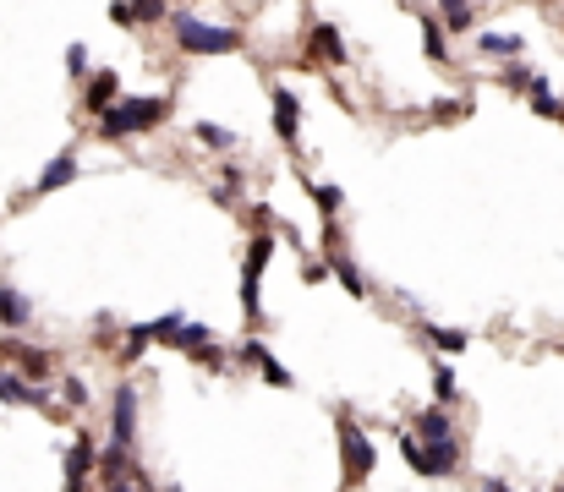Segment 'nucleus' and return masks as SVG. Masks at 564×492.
I'll return each instance as SVG.
<instances>
[{
	"instance_id": "7c9ffc66",
	"label": "nucleus",
	"mask_w": 564,
	"mask_h": 492,
	"mask_svg": "<svg viewBox=\"0 0 564 492\" xmlns=\"http://www.w3.org/2000/svg\"><path fill=\"white\" fill-rule=\"evenodd\" d=\"M559 115H564V105H559Z\"/></svg>"
},
{
	"instance_id": "a878e982",
	"label": "nucleus",
	"mask_w": 564,
	"mask_h": 492,
	"mask_svg": "<svg viewBox=\"0 0 564 492\" xmlns=\"http://www.w3.org/2000/svg\"><path fill=\"white\" fill-rule=\"evenodd\" d=\"M444 17H450V27H472V6H450Z\"/></svg>"
},
{
	"instance_id": "f03ea898",
	"label": "nucleus",
	"mask_w": 564,
	"mask_h": 492,
	"mask_svg": "<svg viewBox=\"0 0 564 492\" xmlns=\"http://www.w3.org/2000/svg\"><path fill=\"white\" fill-rule=\"evenodd\" d=\"M176 33H181V50H192V55H231L241 44L231 27H208V22L186 17V12H176Z\"/></svg>"
},
{
	"instance_id": "393cba45",
	"label": "nucleus",
	"mask_w": 564,
	"mask_h": 492,
	"mask_svg": "<svg viewBox=\"0 0 564 492\" xmlns=\"http://www.w3.org/2000/svg\"><path fill=\"white\" fill-rule=\"evenodd\" d=\"M263 378H269V383H279V388H286V383H291V372H286V367H279V361H274V355L263 361Z\"/></svg>"
},
{
	"instance_id": "f3484780",
	"label": "nucleus",
	"mask_w": 564,
	"mask_h": 492,
	"mask_svg": "<svg viewBox=\"0 0 564 492\" xmlns=\"http://www.w3.org/2000/svg\"><path fill=\"white\" fill-rule=\"evenodd\" d=\"M312 39H318V55H324V60H334V66L346 60V44H340V33H334V27H318Z\"/></svg>"
},
{
	"instance_id": "bb28decb",
	"label": "nucleus",
	"mask_w": 564,
	"mask_h": 492,
	"mask_svg": "<svg viewBox=\"0 0 564 492\" xmlns=\"http://www.w3.org/2000/svg\"><path fill=\"white\" fill-rule=\"evenodd\" d=\"M67 66H72V72H88V50L72 44V50H67Z\"/></svg>"
},
{
	"instance_id": "6ab92c4d",
	"label": "nucleus",
	"mask_w": 564,
	"mask_h": 492,
	"mask_svg": "<svg viewBox=\"0 0 564 492\" xmlns=\"http://www.w3.org/2000/svg\"><path fill=\"white\" fill-rule=\"evenodd\" d=\"M148 340H153V334H148V323H137L132 334H127V345H121V355H127V361H137V355L148 350Z\"/></svg>"
},
{
	"instance_id": "9d476101",
	"label": "nucleus",
	"mask_w": 564,
	"mask_h": 492,
	"mask_svg": "<svg viewBox=\"0 0 564 492\" xmlns=\"http://www.w3.org/2000/svg\"><path fill=\"white\" fill-rule=\"evenodd\" d=\"M417 433H422V443H450L455 438V421H450V410H422L417 416Z\"/></svg>"
},
{
	"instance_id": "2eb2a0df",
	"label": "nucleus",
	"mask_w": 564,
	"mask_h": 492,
	"mask_svg": "<svg viewBox=\"0 0 564 492\" xmlns=\"http://www.w3.org/2000/svg\"><path fill=\"white\" fill-rule=\"evenodd\" d=\"M99 476H105L110 487H115L121 476H127V449H115V443H110V449L99 454Z\"/></svg>"
},
{
	"instance_id": "9b49d317",
	"label": "nucleus",
	"mask_w": 564,
	"mask_h": 492,
	"mask_svg": "<svg viewBox=\"0 0 564 492\" xmlns=\"http://www.w3.org/2000/svg\"><path fill=\"white\" fill-rule=\"evenodd\" d=\"M72 176H77V153H55V159H50V170L39 176V191H60Z\"/></svg>"
},
{
	"instance_id": "0eeeda50",
	"label": "nucleus",
	"mask_w": 564,
	"mask_h": 492,
	"mask_svg": "<svg viewBox=\"0 0 564 492\" xmlns=\"http://www.w3.org/2000/svg\"><path fill=\"white\" fill-rule=\"evenodd\" d=\"M296 126H302V105H296L286 88H274V131L291 143V137H296Z\"/></svg>"
},
{
	"instance_id": "f257e3e1",
	"label": "nucleus",
	"mask_w": 564,
	"mask_h": 492,
	"mask_svg": "<svg viewBox=\"0 0 564 492\" xmlns=\"http://www.w3.org/2000/svg\"><path fill=\"white\" fill-rule=\"evenodd\" d=\"M165 121V98H115V105L105 110V137H137V131L160 126Z\"/></svg>"
},
{
	"instance_id": "1a4fd4ad",
	"label": "nucleus",
	"mask_w": 564,
	"mask_h": 492,
	"mask_svg": "<svg viewBox=\"0 0 564 492\" xmlns=\"http://www.w3.org/2000/svg\"><path fill=\"white\" fill-rule=\"evenodd\" d=\"M27 317H34L27 295H22V290H12V285H0V323H6V328H22Z\"/></svg>"
},
{
	"instance_id": "5701e85b",
	"label": "nucleus",
	"mask_w": 564,
	"mask_h": 492,
	"mask_svg": "<svg viewBox=\"0 0 564 492\" xmlns=\"http://www.w3.org/2000/svg\"><path fill=\"white\" fill-rule=\"evenodd\" d=\"M422 39H427V55H433V60L450 55V50H444V33H438V27H422Z\"/></svg>"
},
{
	"instance_id": "423d86ee",
	"label": "nucleus",
	"mask_w": 564,
	"mask_h": 492,
	"mask_svg": "<svg viewBox=\"0 0 564 492\" xmlns=\"http://www.w3.org/2000/svg\"><path fill=\"white\" fill-rule=\"evenodd\" d=\"M460 459V443H422V459H417V476H450Z\"/></svg>"
},
{
	"instance_id": "ddd939ff",
	"label": "nucleus",
	"mask_w": 564,
	"mask_h": 492,
	"mask_svg": "<svg viewBox=\"0 0 564 492\" xmlns=\"http://www.w3.org/2000/svg\"><path fill=\"white\" fill-rule=\"evenodd\" d=\"M115 98H121V82H115V72H99V77H93V88H88V110H110L115 105Z\"/></svg>"
},
{
	"instance_id": "412c9836",
	"label": "nucleus",
	"mask_w": 564,
	"mask_h": 492,
	"mask_svg": "<svg viewBox=\"0 0 564 492\" xmlns=\"http://www.w3.org/2000/svg\"><path fill=\"white\" fill-rule=\"evenodd\" d=\"M433 383H438V400H444V405L460 394V383H455V372H450V367H438V372H433Z\"/></svg>"
},
{
	"instance_id": "a211bd4d",
	"label": "nucleus",
	"mask_w": 564,
	"mask_h": 492,
	"mask_svg": "<svg viewBox=\"0 0 564 492\" xmlns=\"http://www.w3.org/2000/svg\"><path fill=\"white\" fill-rule=\"evenodd\" d=\"M6 350L22 361V372H27V378H39V372H44V355H39V350H27V345H17V340H12Z\"/></svg>"
},
{
	"instance_id": "39448f33",
	"label": "nucleus",
	"mask_w": 564,
	"mask_h": 492,
	"mask_svg": "<svg viewBox=\"0 0 564 492\" xmlns=\"http://www.w3.org/2000/svg\"><path fill=\"white\" fill-rule=\"evenodd\" d=\"M269 252H274V241L258 236V241H253V257H247V279H241V307H247V312L263 307V301H258V279H263V269H269Z\"/></svg>"
},
{
	"instance_id": "cd10ccee",
	"label": "nucleus",
	"mask_w": 564,
	"mask_h": 492,
	"mask_svg": "<svg viewBox=\"0 0 564 492\" xmlns=\"http://www.w3.org/2000/svg\"><path fill=\"white\" fill-rule=\"evenodd\" d=\"M67 400H72V405H88V388H82V378H72V383H67Z\"/></svg>"
},
{
	"instance_id": "7ed1b4c3",
	"label": "nucleus",
	"mask_w": 564,
	"mask_h": 492,
	"mask_svg": "<svg viewBox=\"0 0 564 492\" xmlns=\"http://www.w3.org/2000/svg\"><path fill=\"white\" fill-rule=\"evenodd\" d=\"M340 454H346V481H351V487L372 476V443H367L362 426H351V421L340 426Z\"/></svg>"
},
{
	"instance_id": "6e6552de",
	"label": "nucleus",
	"mask_w": 564,
	"mask_h": 492,
	"mask_svg": "<svg viewBox=\"0 0 564 492\" xmlns=\"http://www.w3.org/2000/svg\"><path fill=\"white\" fill-rule=\"evenodd\" d=\"M0 400L6 405H44V394L27 378H17V372H0Z\"/></svg>"
},
{
	"instance_id": "f8f14e48",
	"label": "nucleus",
	"mask_w": 564,
	"mask_h": 492,
	"mask_svg": "<svg viewBox=\"0 0 564 492\" xmlns=\"http://www.w3.org/2000/svg\"><path fill=\"white\" fill-rule=\"evenodd\" d=\"M176 345H181L186 355H203V361H219V355H214V334H208V328H186V323H181V328H176Z\"/></svg>"
},
{
	"instance_id": "aec40b11",
	"label": "nucleus",
	"mask_w": 564,
	"mask_h": 492,
	"mask_svg": "<svg viewBox=\"0 0 564 492\" xmlns=\"http://www.w3.org/2000/svg\"><path fill=\"white\" fill-rule=\"evenodd\" d=\"M198 143H208V148H231L236 137H231L225 126H214V121H203V126H198Z\"/></svg>"
},
{
	"instance_id": "c85d7f7f",
	"label": "nucleus",
	"mask_w": 564,
	"mask_h": 492,
	"mask_svg": "<svg viewBox=\"0 0 564 492\" xmlns=\"http://www.w3.org/2000/svg\"><path fill=\"white\" fill-rule=\"evenodd\" d=\"M482 492H510V487H505V481H498V476H493V481H482Z\"/></svg>"
},
{
	"instance_id": "c756f323",
	"label": "nucleus",
	"mask_w": 564,
	"mask_h": 492,
	"mask_svg": "<svg viewBox=\"0 0 564 492\" xmlns=\"http://www.w3.org/2000/svg\"><path fill=\"white\" fill-rule=\"evenodd\" d=\"M110 492H132V487H121V481H115V487H110Z\"/></svg>"
},
{
	"instance_id": "dca6fc26",
	"label": "nucleus",
	"mask_w": 564,
	"mask_h": 492,
	"mask_svg": "<svg viewBox=\"0 0 564 492\" xmlns=\"http://www.w3.org/2000/svg\"><path fill=\"white\" fill-rule=\"evenodd\" d=\"M422 334H427L438 350H450V355H460V350H466V334H460V328H422Z\"/></svg>"
},
{
	"instance_id": "20e7f679",
	"label": "nucleus",
	"mask_w": 564,
	"mask_h": 492,
	"mask_svg": "<svg viewBox=\"0 0 564 492\" xmlns=\"http://www.w3.org/2000/svg\"><path fill=\"white\" fill-rule=\"evenodd\" d=\"M137 433V388L132 383H115V405H110V443L127 449Z\"/></svg>"
},
{
	"instance_id": "4be33fe9",
	"label": "nucleus",
	"mask_w": 564,
	"mask_h": 492,
	"mask_svg": "<svg viewBox=\"0 0 564 492\" xmlns=\"http://www.w3.org/2000/svg\"><path fill=\"white\" fill-rule=\"evenodd\" d=\"M334 274H340V285H346L351 295H362V279H356V269H351L346 257H334Z\"/></svg>"
},
{
	"instance_id": "4468645a",
	"label": "nucleus",
	"mask_w": 564,
	"mask_h": 492,
	"mask_svg": "<svg viewBox=\"0 0 564 492\" xmlns=\"http://www.w3.org/2000/svg\"><path fill=\"white\" fill-rule=\"evenodd\" d=\"M477 44H482V55H510V60L521 55V39H515V33H482Z\"/></svg>"
},
{
	"instance_id": "b1692460",
	"label": "nucleus",
	"mask_w": 564,
	"mask_h": 492,
	"mask_svg": "<svg viewBox=\"0 0 564 492\" xmlns=\"http://www.w3.org/2000/svg\"><path fill=\"white\" fill-rule=\"evenodd\" d=\"M318 208L334 219V208H340V186H318Z\"/></svg>"
}]
</instances>
